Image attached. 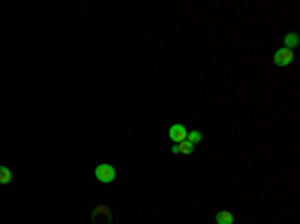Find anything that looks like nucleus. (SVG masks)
Masks as SVG:
<instances>
[{
	"label": "nucleus",
	"instance_id": "0eeeda50",
	"mask_svg": "<svg viewBox=\"0 0 300 224\" xmlns=\"http://www.w3.org/2000/svg\"><path fill=\"white\" fill-rule=\"evenodd\" d=\"M298 42H300V38H298L296 32H288V34L284 36V48H290V50H294V48L298 46Z\"/></svg>",
	"mask_w": 300,
	"mask_h": 224
},
{
	"label": "nucleus",
	"instance_id": "6e6552de",
	"mask_svg": "<svg viewBox=\"0 0 300 224\" xmlns=\"http://www.w3.org/2000/svg\"><path fill=\"white\" fill-rule=\"evenodd\" d=\"M12 180V172L6 166H0V184H8Z\"/></svg>",
	"mask_w": 300,
	"mask_h": 224
},
{
	"label": "nucleus",
	"instance_id": "1a4fd4ad",
	"mask_svg": "<svg viewBox=\"0 0 300 224\" xmlns=\"http://www.w3.org/2000/svg\"><path fill=\"white\" fill-rule=\"evenodd\" d=\"M186 140L196 146V144L202 142V132H200V130H192V132H188V134H186Z\"/></svg>",
	"mask_w": 300,
	"mask_h": 224
},
{
	"label": "nucleus",
	"instance_id": "423d86ee",
	"mask_svg": "<svg viewBox=\"0 0 300 224\" xmlns=\"http://www.w3.org/2000/svg\"><path fill=\"white\" fill-rule=\"evenodd\" d=\"M216 224H234V214L230 210H220L216 214Z\"/></svg>",
	"mask_w": 300,
	"mask_h": 224
},
{
	"label": "nucleus",
	"instance_id": "39448f33",
	"mask_svg": "<svg viewBox=\"0 0 300 224\" xmlns=\"http://www.w3.org/2000/svg\"><path fill=\"white\" fill-rule=\"evenodd\" d=\"M170 150H172V154H186V156H188V154L194 152V144H190L188 140H182V142L174 144Z\"/></svg>",
	"mask_w": 300,
	"mask_h": 224
},
{
	"label": "nucleus",
	"instance_id": "20e7f679",
	"mask_svg": "<svg viewBox=\"0 0 300 224\" xmlns=\"http://www.w3.org/2000/svg\"><path fill=\"white\" fill-rule=\"evenodd\" d=\"M186 134H188V130H186L184 124H172L170 130H168V138H170L174 144H178V142H182V140H186Z\"/></svg>",
	"mask_w": 300,
	"mask_h": 224
},
{
	"label": "nucleus",
	"instance_id": "f257e3e1",
	"mask_svg": "<svg viewBox=\"0 0 300 224\" xmlns=\"http://www.w3.org/2000/svg\"><path fill=\"white\" fill-rule=\"evenodd\" d=\"M94 176H96V180H98V182H102V184H110V182L116 178V170H114V166H112V164L102 162V164H98V166H96Z\"/></svg>",
	"mask_w": 300,
	"mask_h": 224
},
{
	"label": "nucleus",
	"instance_id": "7ed1b4c3",
	"mask_svg": "<svg viewBox=\"0 0 300 224\" xmlns=\"http://www.w3.org/2000/svg\"><path fill=\"white\" fill-rule=\"evenodd\" d=\"M292 60H294V50H290V48H278V50L274 52V64L276 66H280V68H284V66H288V64H292Z\"/></svg>",
	"mask_w": 300,
	"mask_h": 224
},
{
	"label": "nucleus",
	"instance_id": "f03ea898",
	"mask_svg": "<svg viewBox=\"0 0 300 224\" xmlns=\"http://www.w3.org/2000/svg\"><path fill=\"white\" fill-rule=\"evenodd\" d=\"M92 224H112V210L106 204H98L92 210Z\"/></svg>",
	"mask_w": 300,
	"mask_h": 224
}]
</instances>
